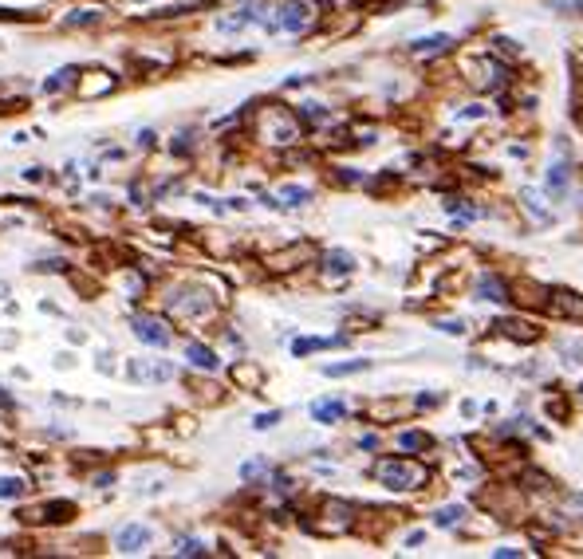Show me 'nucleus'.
<instances>
[{
  "instance_id": "obj_1",
  "label": "nucleus",
  "mask_w": 583,
  "mask_h": 559,
  "mask_svg": "<svg viewBox=\"0 0 583 559\" xmlns=\"http://www.w3.org/2000/svg\"><path fill=\"white\" fill-rule=\"evenodd\" d=\"M378 481H382L387 488H422L425 481H430V473H425L422 465H414V461L387 457V461L378 465Z\"/></svg>"
},
{
  "instance_id": "obj_2",
  "label": "nucleus",
  "mask_w": 583,
  "mask_h": 559,
  "mask_svg": "<svg viewBox=\"0 0 583 559\" xmlns=\"http://www.w3.org/2000/svg\"><path fill=\"white\" fill-rule=\"evenodd\" d=\"M312 24H316V8H312V0H288V4L280 8L276 28H288V32H307Z\"/></svg>"
},
{
  "instance_id": "obj_3",
  "label": "nucleus",
  "mask_w": 583,
  "mask_h": 559,
  "mask_svg": "<svg viewBox=\"0 0 583 559\" xmlns=\"http://www.w3.org/2000/svg\"><path fill=\"white\" fill-rule=\"evenodd\" d=\"M548 311L552 316H568V319H583V295L556 288V292H548Z\"/></svg>"
},
{
  "instance_id": "obj_4",
  "label": "nucleus",
  "mask_w": 583,
  "mask_h": 559,
  "mask_svg": "<svg viewBox=\"0 0 583 559\" xmlns=\"http://www.w3.org/2000/svg\"><path fill=\"white\" fill-rule=\"evenodd\" d=\"M134 335L142 343H154V347H166L170 343V331H166V323L162 319H150V316H138L134 319Z\"/></svg>"
},
{
  "instance_id": "obj_5",
  "label": "nucleus",
  "mask_w": 583,
  "mask_h": 559,
  "mask_svg": "<svg viewBox=\"0 0 583 559\" xmlns=\"http://www.w3.org/2000/svg\"><path fill=\"white\" fill-rule=\"evenodd\" d=\"M119 551H126V556H138L146 544H150V528H142V524H130V528H122L119 532Z\"/></svg>"
},
{
  "instance_id": "obj_6",
  "label": "nucleus",
  "mask_w": 583,
  "mask_h": 559,
  "mask_svg": "<svg viewBox=\"0 0 583 559\" xmlns=\"http://www.w3.org/2000/svg\"><path fill=\"white\" fill-rule=\"evenodd\" d=\"M170 375L174 370L166 363H126V378H134V382H162Z\"/></svg>"
},
{
  "instance_id": "obj_7",
  "label": "nucleus",
  "mask_w": 583,
  "mask_h": 559,
  "mask_svg": "<svg viewBox=\"0 0 583 559\" xmlns=\"http://www.w3.org/2000/svg\"><path fill=\"white\" fill-rule=\"evenodd\" d=\"M343 410H347V406H343L339 398H323V402L312 406V418H316L319 426H331V422H339L343 418Z\"/></svg>"
},
{
  "instance_id": "obj_8",
  "label": "nucleus",
  "mask_w": 583,
  "mask_h": 559,
  "mask_svg": "<svg viewBox=\"0 0 583 559\" xmlns=\"http://www.w3.org/2000/svg\"><path fill=\"white\" fill-rule=\"evenodd\" d=\"M71 512H75V504H67V500H51V504H44V508L36 512V520L63 524V520H71Z\"/></svg>"
},
{
  "instance_id": "obj_9",
  "label": "nucleus",
  "mask_w": 583,
  "mask_h": 559,
  "mask_svg": "<svg viewBox=\"0 0 583 559\" xmlns=\"http://www.w3.org/2000/svg\"><path fill=\"white\" fill-rule=\"evenodd\" d=\"M477 292H481V300H493V304H505V300H509V288L500 284V276H481Z\"/></svg>"
},
{
  "instance_id": "obj_10",
  "label": "nucleus",
  "mask_w": 583,
  "mask_h": 559,
  "mask_svg": "<svg viewBox=\"0 0 583 559\" xmlns=\"http://www.w3.org/2000/svg\"><path fill=\"white\" fill-rule=\"evenodd\" d=\"M185 359H189V363L194 366H201V370H217V354L209 351V347H201V343H189V347H185Z\"/></svg>"
},
{
  "instance_id": "obj_11",
  "label": "nucleus",
  "mask_w": 583,
  "mask_h": 559,
  "mask_svg": "<svg viewBox=\"0 0 583 559\" xmlns=\"http://www.w3.org/2000/svg\"><path fill=\"white\" fill-rule=\"evenodd\" d=\"M79 91H83L87 98H91V95H107V91H115V79H110L107 71H91V79H83Z\"/></svg>"
},
{
  "instance_id": "obj_12",
  "label": "nucleus",
  "mask_w": 583,
  "mask_h": 559,
  "mask_svg": "<svg viewBox=\"0 0 583 559\" xmlns=\"http://www.w3.org/2000/svg\"><path fill=\"white\" fill-rule=\"evenodd\" d=\"M450 44L453 40L450 36H430V40H414V55H425V60H430V55H437V51H450Z\"/></svg>"
},
{
  "instance_id": "obj_13",
  "label": "nucleus",
  "mask_w": 583,
  "mask_h": 559,
  "mask_svg": "<svg viewBox=\"0 0 583 559\" xmlns=\"http://www.w3.org/2000/svg\"><path fill=\"white\" fill-rule=\"evenodd\" d=\"M103 12L99 8H75L71 16H63V28H87V24H99Z\"/></svg>"
},
{
  "instance_id": "obj_14",
  "label": "nucleus",
  "mask_w": 583,
  "mask_h": 559,
  "mask_svg": "<svg viewBox=\"0 0 583 559\" xmlns=\"http://www.w3.org/2000/svg\"><path fill=\"white\" fill-rule=\"evenodd\" d=\"M564 189H568V166H564V162H556V166L548 170V194L559 197Z\"/></svg>"
},
{
  "instance_id": "obj_15",
  "label": "nucleus",
  "mask_w": 583,
  "mask_h": 559,
  "mask_svg": "<svg viewBox=\"0 0 583 559\" xmlns=\"http://www.w3.org/2000/svg\"><path fill=\"white\" fill-rule=\"evenodd\" d=\"M75 75H79L75 67H63V71H56L48 83H44V91H48V95H56V91H63V87H71V83H75Z\"/></svg>"
},
{
  "instance_id": "obj_16",
  "label": "nucleus",
  "mask_w": 583,
  "mask_h": 559,
  "mask_svg": "<svg viewBox=\"0 0 583 559\" xmlns=\"http://www.w3.org/2000/svg\"><path fill=\"white\" fill-rule=\"evenodd\" d=\"M28 485L20 481V476H0V497L4 500H16V497H24Z\"/></svg>"
},
{
  "instance_id": "obj_17",
  "label": "nucleus",
  "mask_w": 583,
  "mask_h": 559,
  "mask_svg": "<svg viewBox=\"0 0 583 559\" xmlns=\"http://www.w3.org/2000/svg\"><path fill=\"white\" fill-rule=\"evenodd\" d=\"M355 370H366V359H355V363H335V366H323V375H331V378L355 375Z\"/></svg>"
},
{
  "instance_id": "obj_18",
  "label": "nucleus",
  "mask_w": 583,
  "mask_h": 559,
  "mask_svg": "<svg viewBox=\"0 0 583 559\" xmlns=\"http://www.w3.org/2000/svg\"><path fill=\"white\" fill-rule=\"evenodd\" d=\"M355 260L347 252H328V272H335V276H343V272H351Z\"/></svg>"
},
{
  "instance_id": "obj_19",
  "label": "nucleus",
  "mask_w": 583,
  "mask_h": 559,
  "mask_svg": "<svg viewBox=\"0 0 583 559\" xmlns=\"http://www.w3.org/2000/svg\"><path fill=\"white\" fill-rule=\"evenodd\" d=\"M398 445L402 449H425L430 438H425V433H398Z\"/></svg>"
},
{
  "instance_id": "obj_20",
  "label": "nucleus",
  "mask_w": 583,
  "mask_h": 559,
  "mask_svg": "<svg viewBox=\"0 0 583 559\" xmlns=\"http://www.w3.org/2000/svg\"><path fill=\"white\" fill-rule=\"evenodd\" d=\"M465 512L462 508H441L437 512V528H453V524H462Z\"/></svg>"
},
{
  "instance_id": "obj_21",
  "label": "nucleus",
  "mask_w": 583,
  "mask_h": 559,
  "mask_svg": "<svg viewBox=\"0 0 583 559\" xmlns=\"http://www.w3.org/2000/svg\"><path fill=\"white\" fill-rule=\"evenodd\" d=\"M178 556H205V547H201V540H178V547H174Z\"/></svg>"
},
{
  "instance_id": "obj_22",
  "label": "nucleus",
  "mask_w": 583,
  "mask_h": 559,
  "mask_svg": "<svg viewBox=\"0 0 583 559\" xmlns=\"http://www.w3.org/2000/svg\"><path fill=\"white\" fill-rule=\"evenodd\" d=\"M307 197H312V194L300 189V185H288V189H284V201H288V205H304Z\"/></svg>"
},
{
  "instance_id": "obj_23",
  "label": "nucleus",
  "mask_w": 583,
  "mask_h": 559,
  "mask_svg": "<svg viewBox=\"0 0 583 559\" xmlns=\"http://www.w3.org/2000/svg\"><path fill=\"white\" fill-rule=\"evenodd\" d=\"M276 422H280V410H268V413H256L253 418L256 429H268V426H276Z\"/></svg>"
},
{
  "instance_id": "obj_24",
  "label": "nucleus",
  "mask_w": 583,
  "mask_h": 559,
  "mask_svg": "<svg viewBox=\"0 0 583 559\" xmlns=\"http://www.w3.org/2000/svg\"><path fill=\"white\" fill-rule=\"evenodd\" d=\"M233 378H241V382H253V386H256V378H260V375H256L253 366H237V370H233Z\"/></svg>"
},
{
  "instance_id": "obj_25",
  "label": "nucleus",
  "mask_w": 583,
  "mask_h": 559,
  "mask_svg": "<svg viewBox=\"0 0 583 559\" xmlns=\"http://www.w3.org/2000/svg\"><path fill=\"white\" fill-rule=\"evenodd\" d=\"M138 146H154V130H142V134H138Z\"/></svg>"
},
{
  "instance_id": "obj_26",
  "label": "nucleus",
  "mask_w": 583,
  "mask_h": 559,
  "mask_svg": "<svg viewBox=\"0 0 583 559\" xmlns=\"http://www.w3.org/2000/svg\"><path fill=\"white\" fill-rule=\"evenodd\" d=\"M0 295H8V284H4V280H0Z\"/></svg>"
},
{
  "instance_id": "obj_27",
  "label": "nucleus",
  "mask_w": 583,
  "mask_h": 559,
  "mask_svg": "<svg viewBox=\"0 0 583 559\" xmlns=\"http://www.w3.org/2000/svg\"><path fill=\"white\" fill-rule=\"evenodd\" d=\"M580 390H583V386H580Z\"/></svg>"
}]
</instances>
